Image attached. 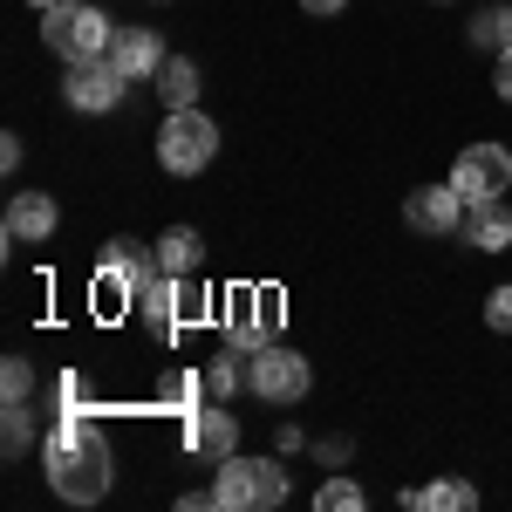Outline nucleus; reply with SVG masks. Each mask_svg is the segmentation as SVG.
<instances>
[{"label":"nucleus","instance_id":"1","mask_svg":"<svg viewBox=\"0 0 512 512\" xmlns=\"http://www.w3.org/2000/svg\"><path fill=\"white\" fill-rule=\"evenodd\" d=\"M41 458H48L55 499H69V506H96L110 492V444L96 431V417H62L41 444Z\"/></svg>","mask_w":512,"mask_h":512},{"label":"nucleus","instance_id":"2","mask_svg":"<svg viewBox=\"0 0 512 512\" xmlns=\"http://www.w3.org/2000/svg\"><path fill=\"white\" fill-rule=\"evenodd\" d=\"M41 41H48L62 62H96V55H110L117 21L103 14V0H55V7L41 14Z\"/></svg>","mask_w":512,"mask_h":512},{"label":"nucleus","instance_id":"3","mask_svg":"<svg viewBox=\"0 0 512 512\" xmlns=\"http://www.w3.org/2000/svg\"><path fill=\"white\" fill-rule=\"evenodd\" d=\"M212 499L219 512H267L287 499V472H280V458H226L219 478H212Z\"/></svg>","mask_w":512,"mask_h":512},{"label":"nucleus","instance_id":"4","mask_svg":"<svg viewBox=\"0 0 512 512\" xmlns=\"http://www.w3.org/2000/svg\"><path fill=\"white\" fill-rule=\"evenodd\" d=\"M280 321H287L280 287H226V349L260 355L280 335Z\"/></svg>","mask_w":512,"mask_h":512},{"label":"nucleus","instance_id":"5","mask_svg":"<svg viewBox=\"0 0 512 512\" xmlns=\"http://www.w3.org/2000/svg\"><path fill=\"white\" fill-rule=\"evenodd\" d=\"M219 158V123L205 117V110H171L158 130V164L171 171V178H198L205 164Z\"/></svg>","mask_w":512,"mask_h":512},{"label":"nucleus","instance_id":"6","mask_svg":"<svg viewBox=\"0 0 512 512\" xmlns=\"http://www.w3.org/2000/svg\"><path fill=\"white\" fill-rule=\"evenodd\" d=\"M158 274H164V267H158V246L144 253L137 239H110V246H103V260H96V287H89V294H96L103 308H130V301H137Z\"/></svg>","mask_w":512,"mask_h":512},{"label":"nucleus","instance_id":"7","mask_svg":"<svg viewBox=\"0 0 512 512\" xmlns=\"http://www.w3.org/2000/svg\"><path fill=\"white\" fill-rule=\"evenodd\" d=\"M308 383H315V369H308L294 349H274V342L246 362V390L260 396V403H301Z\"/></svg>","mask_w":512,"mask_h":512},{"label":"nucleus","instance_id":"8","mask_svg":"<svg viewBox=\"0 0 512 512\" xmlns=\"http://www.w3.org/2000/svg\"><path fill=\"white\" fill-rule=\"evenodd\" d=\"M130 76H123L110 55H96V62H69V76H62V96H69V110L82 117H103V110H117Z\"/></svg>","mask_w":512,"mask_h":512},{"label":"nucleus","instance_id":"9","mask_svg":"<svg viewBox=\"0 0 512 512\" xmlns=\"http://www.w3.org/2000/svg\"><path fill=\"white\" fill-rule=\"evenodd\" d=\"M451 185L465 192V205L506 198V185H512V151H506V144H472V151H458V164H451Z\"/></svg>","mask_w":512,"mask_h":512},{"label":"nucleus","instance_id":"10","mask_svg":"<svg viewBox=\"0 0 512 512\" xmlns=\"http://www.w3.org/2000/svg\"><path fill=\"white\" fill-rule=\"evenodd\" d=\"M465 192L458 185H424V192H410L403 198V219H410V233H424V239H451V233H465Z\"/></svg>","mask_w":512,"mask_h":512},{"label":"nucleus","instance_id":"11","mask_svg":"<svg viewBox=\"0 0 512 512\" xmlns=\"http://www.w3.org/2000/svg\"><path fill=\"white\" fill-rule=\"evenodd\" d=\"M110 62H117L130 82H158V69L171 62V48H164L158 28H117V41H110Z\"/></svg>","mask_w":512,"mask_h":512},{"label":"nucleus","instance_id":"12","mask_svg":"<svg viewBox=\"0 0 512 512\" xmlns=\"http://www.w3.org/2000/svg\"><path fill=\"white\" fill-rule=\"evenodd\" d=\"M185 451H192V458H212V465H226V458L239 451V424L226 417V410L198 403L192 417H185Z\"/></svg>","mask_w":512,"mask_h":512},{"label":"nucleus","instance_id":"13","mask_svg":"<svg viewBox=\"0 0 512 512\" xmlns=\"http://www.w3.org/2000/svg\"><path fill=\"white\" fill-rule=\"evenodd\" d=\"M55 219H62V212H55V198H48V192H14V205H7V239H14V246L48 239V233H55Z\"/></svg>","mask_w":512,"mask_h":512},{"label":"nucleus","instance_id":"14","mask_svg":"<svg viewBox=\"0 0 512 512\" xmlns=\"http://www.w3.org/2000/svg\"><path fill=\"white\" fill-rule=\"evenodd\" d=\"M130 308H137V321H144L158 342H171V335H178V274H158Z\"/></svg>","mask_w":512,"mask_h":512},{"label":"nucleus","instance_id":"15","mask_svg":"<svg viewBox=\"0 0 512 512\" xmlns=\"http://www.w3.org/2000/svg\"><path fill=\"white\" fill-rule=\"evenodd\" d=\"M465 239H472L478 253H506V246H512V205H506V198L472 205V212H465Z\"/></svg>","mask_w":512,"mask_h":512},{"label":"nucleus","instance_id":"16","mask_svg":"<svg viewBox=\"0 0 512 512\" xmlns=\"http://www.w3.org/2000/svg\"><path fill=\"white\" fill-rule=\"evenodd\" d=\"M151 246H158V267H164V274H198V260H205V239H198L192 226H164Z\"/></svg>","mask_w":512,"mask_h":512},{"label":"nucleus","instance_id":"17","mask_svg":"<svg viewBox=\"0 0 512 512\" xmlns=\"http://www.w3.org/2000/svg\"><path fill=\"white\" fill-rule=\"evenodd\" d=\"M403 506H424V512H472L478 506V485L472 478H437L424 492H403Z\"/></svg>","mask_w":512,"mask_h":512},{"label":"nucleus","instance_id":"18","mask_svg":"<svg viewBox=\"0 0 512 512\" xmlns=\"http://www.w3.org/2000/svg\"><path fill=\"white\" fill-rule=\"evenodd\" d=\"M198 89H205V76H198V62H185V55H171V62L158 69V96H164V110H192Z\"/></svg>","mask_w":512,"mask_h":512},{"label":"nucleus","instance_id":"19","mask_svg":"<svg viewBox=\"0 0 512 512\" xmlns=\"http://www.w3.org/2000/svg\"><path fill=\"white\" fill-rule=\"evenodd\" d=\"M226 315V301H212V287H198L192 274H178V328H205Z\"/></svg>","mask_w":512,"mask_h":512},{"label":"nucleus","instance_id":"20","mask_svg":"<svg viewBox=\"0 0 512 512\" xmlns=\"http://www.w3.org/2000/svg\"><path fill=\"white\" fill-rule=\"evenodd\" d=\"M472 48H492V55H506V48H512V0L478 7V14H472Z\"/></svg>","mask_w":512,"mask_h":512},{"label":"nucleus","instance_id":"21","mask_svg":"<svg viewBox=\"0 0 512 512\" xmlns=\"http://www.w3.org/2000/svg\"><path fill=\"white\" fill-rule=\"evenodd\" d=\"M198 396H205V376H192V369H171L158 383V410H171V417H192Z\"/></svg>","mask_w":512,"mask_h":512},{"label":"nucleus","instance_id":"22","mask_svg":"<svg viewBox=\"0 0 512 512\" xmlns=\"http://www.w3.org/2000/svg\"><path fill=\"white\" fill-rule=\"evenodd\" d=\"M246 362H253V355L219 349V355H212V369H205V396H212V403H219V396H233L239 383H246Z\"/></svg>","mask_w":512,"mask_h":512},{"label":"nucleus","instance_id":"23","mask_svg":"<svg viewBox=\"0 0 512 512\" xmlns=\"http://www.w3.org/2000/svg\"><path fill=\"white\" fill-rule=\"evenodd\" d=\"M55 410L62 417H96V390H89V376H55Z\"/></svg>","mask_w":512,"mask_h":512},{"label":"nucleus","instance_id":"24","mask_svg":"<svg viewBox=\"0 0 512 512\" xmlns=\"http://www.w3.org/2000/svg\"><path fill=\"white\" fill-rule=\"evenodd\" d=\"M315 512H362V485L355 478H328L315 492Z\"/></svg>","mask_w":512,"mask_h":512},{"label":"nucleus","instance_id":"25","mask_svg":"<svg viewBox=\"0 0 512 512\" xmlns=\"http://www.w3.org/2000/svg\"><path fill=\"white\" fill-rule=\"evenodd\" d=\"M35 444V417H28V403H7V458H21Z\"/></svg>","mask_w":512,"mask_h":512},{"label":"nucleus","instance_id":"26","mask_svg":"<svg viewBox=\"0 0 512 512\" xmlns=\"http://www.w3.org/2000/svg\"><path fill=\"white\" fill-rule=\"evenodd\" d=\"M0 396H7V403H28V396H35V369H28L21 355L0 369Z\"/></svg>","mask_w":512,"mask_h":512},{"label":"nucleus","instance_id":"27","mask_svg":"<svg viewBox=\"0 0 512 512\" xmlns=\"http://www.w3.org/2000/svg\"><path fill=\"white\" fill-rule=\"evenodd\" d=\"M485 328H492V335H512V287H492V301H485Z\"/></svg>","mask_w":512,"mask_h":512},{"label":"nucleus","instance_id":"28","mask_svg":"<svg viewBox=\"0 0 512 512\" xmlns=\"http://www.w3.org/2000/svg\"><path fill=\"white\" fill-rule=\"evenodd\" d=\"M492 89H499V96H506V103H512V48H506V55H499V62H492Z\"/></svg>","mask_w":512,"mask_h":512},{"label":"nucleus","instance_id":"29","mask_svg":"<svg viewBox=\"0 0 512 512\" xmlns=\"http://www.w3.org/2000/svg\"><path fill=\"white\" fill-rule=\"evenodd\" d=\"M212 506H219L212 492H185V499H178V512H212Z\"/></svg>","mask_w":512,"mask_h":512},{"label":"nucleus","instance_id":"30","mask_svg":"<svg viewBox=\"0 0 512 512\" xmlns=\"http://www.w3.org/2000/svg\"><path fill=\"white\" fill-rule=\"evenodd\" d=\"M301 7H308V14H342L349 0H301Z\"/></svg>","mask_w":512,"mask_h":512},{"label":"nucleus","instance_id":"31","mask_svg":"<svg viewBox=\"0 0 512 512\" xmlns=\"http://www.w3.org/2000/svg\"><path fill=\"white\" fill-rule=\"evenodd\" d=\"M28 7H41V14H48V7H55V0H28Z\"/></svg>","mask_w":512,"mask_h":512}]
</instances>
